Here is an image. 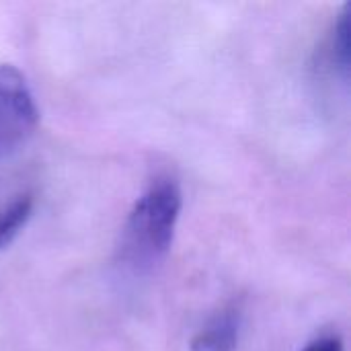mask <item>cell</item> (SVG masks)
Returning <instances> with one entry per match:
<instances>
[{
    "label": "cell",
    "mask_w": 351,
    "mask_h": 351,
    "mask_svg": "<svg viewBox=\"0 0 351 351\" xmlns=\"http://www.w3.org/2000/svg\"><path fill=\"white\" fill-rule=\"evenodd\" d=\"M183 208L177 181L156 179L132 206L121 228V259L134 269H150L171 249Z\"/></svg>",
    "instance_id": "6da1fadb"
},
{
    "label": "cell",
    "mask_w": 351,
    "mask_h": 351,
    "mask_svg": "<svg viewBox=\"0 0 351 351\" xmlns=\"http://www.w3.org/2000/svg\"><path fill=\"white\" fill-rule=\"evenodd\" d=\"M39 111L25 74L0 64V160L14 154L33 136Z\"/></svg>",
    "instance_id": "7a4b0ae2"
},
{
    "label": "cell",
    "mask_w": 351,
    "mask_h": 351,
    "mask_svg": "<svg viewBox=\"0 0 351 351\" xmlns=\"http://www.w3.org/2000/svg\"><path fill=\"white\" fill-rule=\"evenodd\" d=\"M241 337L239 308H224L216 313L189 341L191 351H234Z\"/></svg>",
    "instance_id": "3957f363"
},
{
    "label": "cell",
    "mask_w": 351,
    "mask_h": 351,
    "mask_svg": "<svg viewBox=\"0 0 351 351\" xmlns=\"http://www.w3.org/2000/svg\"><path fill=\"white\" fill-rule=\"evenodd\" d=\"M35 199L31 193H19L0 204V251L8 249L21 234L33 214Z\"/></svg>",
    "instance_id": "277c9868"
},
{
    "label": "cell",
    "mask_w": 351,
    "mask_h": 351,
    "mask_svg": "<svg viewBox=\"0 0 351 351\" xmlns=\"http://www.w3.org/2000/svg\"><path fill=\"white\" fill-rule=\"evenodd\" d=\"M333 58L343 72V76H350L351 64V4H346L337 23H335V35H333Z\"/></svg>",
    "instance_id": "5b68a950"
},
{
    "label": "cell",
    "mask_w": 351,
    "mask_h": 351,
    "mask_svg": "<svg viewBox=\"0 0 351 351\" xmlns=\"http://www.w3.org/2000/svg\"><path fill=\"white\" fill-rule=\"evenodd\" d=\"M302 351H346V348L337 335H325V337L311 341Z\"/></svg>",
    "instance_id": "8992f818"
}]
</instances>
